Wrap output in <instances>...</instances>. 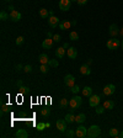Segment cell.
I'll return each instance as SVG.
<instances>
[{
	"label": "cell",
	"mask_w": 123,
	"mask_h": 138,
	"mask_svg": "<svg viewBox=\"0 0 123 138\" xmlns=\"http://www.w3.org/2000/svg\"><path fill=\"white\" fill-rule=\"evenodd\" d=\"M101 134V128L99 126H91L87 128V137L90 138H96Z\"/></svg>",
	"instance_id": "cell-1"
},
{
	"label": "cell",
	"mask_w": 123,
	"mask_h": 138,
	"mask_svg": "<svg viewBox=\"0 0 123 138\" xmlns=\"http://www.w3.org/2000/svg\"><path fill=\"white\" fill-rule=\"evenodd\" d=\"M83 104V99L80 96H73L72 99L69 100V106L72 109H79Z\"/></svg>",
	"instance_id": "cell-2"
},
{
	"label": "cell",
	"mask_w": 123,
	"mask_h": 138,
	"mask_svg": "<svg viewBox=\"0 0 123 138\" xmlns=\"http://www.w3.org/2000/svg\"><path fill=\"white\" fill-rule=\"evenodd\" d=\"M64 84L67 85L68 88H73L74 85H75V78L72 74H67L65 78H64Z\"/></svg>",
	"instance_id": "cell-3"
},
{
	"label": "cell",
	"mask_w": 123,
	"mask_h": 138,
	"mask_svg": "<svg viewBox=\"0 0 123 138\" xmlns=\"http://www.w3.org/2000/svg\"><path fill=\"white\" fill-rule=\"evenodd\" d=\"M47 20H48V25H49L50 28H56L57 26L59 25V22H60V21H59V19H58L57 16H54V15L49 16Z\"/></svg>",
	"instance_id": "cell-4"
},
{
	"label": "cell",
	"mask_w": 123,
	"mask_h": 138,
	"mask_svg": "<svg viewBox=\"0 0 123 138\" xmlns=\"http://www.w3.org/2000/svg\"><path fill=\"white\" fill-rule=\"evenodd\" d=\"M72 1L70 0H59V9L61 11H68L70 9Z\"/></svg>",
	"instance_id": "cell-5"
},
{
	"label": "cell",
	"mask_w": 123,
	"mask_h": 138,
	"mask_svg": "<svg viewBox=\"0 0 123 138\" xmlns=\"http://www.w3.org/2000/svg\"><path fill=\"white\" fill-rule=\"evenodd\" d=\"M75 133H76V137L85 138L86 136H87V129H86V127H84V126H79V127L76 128Z\"/></svg>",
	"instance_id": "cell-6"
},
{
	"label": "cell",
	"mask_w": 123,
	"mask_h": 138,
	"mask_svg": "<svg viewBox=\"0 0 123 138\" xmlns=\"http://www.w3.org/2000/svg\"><path fill=\"white\" fill-rule=\"evenodd\" d=\"M115 91H116V86H115L113 84H108V85H106V86L103 88V94L106 95V96L113 95Z\"/></svg>",
	"instance_id": "cell-7"
},
{
	"label": "cell",
	"mask_w": 123,
	"mask_h": 138,
	"mask_svg": "<svg viewBox=\"0 0 123 138\" xmlns=\"http://www.w3.org/2000/svg\"><path fill=\"white\" fill-rule=\"evenodd\" d=\"M100 101H101V98L99 96V95H91L90 99H89V104H90V106L96 107V106L100 104Z\"/></svg>",
	"instance_id": "cell-8"
},
{
	"label": "cell",
	"mask_w": 123,
	"mask_h": 138,
	"mask_svg": "<svg viewBox=\"0 0 123 138\" xmlns=\"http://www.w3.org/2000/svg\"><path fill=\"white\" fill-rule=\"evenodd\" d=\"M108 33H110V36L111 37H116L117 35H119V30H118V26L116 23H112L110 28H108Z\"/></svg>",
	"instance_id": "cell-9"
},
{
	"label": "cell",
	"mask_w": 123,
	"mask_h": 138,
	"mask_svg": "<svg viewBox=\"0 0 123 138\" xmlns=\"http://www.w3.org/2000/svg\"><path fill=\"white\" fill-rule=\"evenodd\" d=\"M9 16H10V20L14 21V22H17V21H20V20H21V14H20L19 11H16V10L11 11Z\"/></svg>",
	"instance_id": "cell-10"
},
{
	"label": "cell",
	"mask_w": 123,
	"mask_h": 138,
	"mask_svg": "<svg viewBox=\"0 0 123 138\" xmlns=\"http://www.w3.org/2000/svg\"><path fill=\"white\" fill-rule=\"evenodd\" d=\"M67 55L70 58V59H75L76 58V55H78V51L76 48H74V47H69L67 50Z\"/></svg>",
	"instance_id": "cell-11"
},
{
	"label": "cell",
	"mask_w": 123,
	"mask_h": 138,
	"mask_svg": "<svg viewBox=\"0 0 123 138\" xmlns=\"http://www.w3.org/2000/svg\"><path fill=\"white\" fill-rule=\"evenodd\" d=\"M67 123L68 122L65 120H58L57 121V128L60 131V132H65V129H67Z\"/></svg>",
	"instance_id": "cell-12"
},
{
	"label": "cell",
	"mask_w": 123,
	"mask_h": 138,
	"mask_svg": "<svg viewBox=\"0 0 123 138\" xmlns=\"http://www.w3.org/2000/svg\"><path fill=\"white\" fill-rule=\"evenodd\" d=\"M53 38H48L47 37V39H45L43 42H42V47L45 48V50H50L52 47H53Z\"/></svg>",
	"instance_id": "cell-13"
},
{
	"label": "cell",
	"mask_w": 123,
	"mask_h": 138,
	"mask_svg": "<svg viewBox=\"0 0 123 138\" xmlns=\"http://www.w3.org/2000/svg\"><path fill=\"white\" fill-rule=\"evenodd\" d=\"M80 73L83 74V75H90L91 74V69H90L89 64H83V66L80 67Z\"/></svg>",
	"instance_id": "cell-14"
},
{
	"label": "cell",
	"mask_w": 123,
	"mask_h": 138,
	"mask_svg": "<svg viewBox=\"0 0 123 138\" xmlns=\"http://www.w3.org/2000/svg\"><path fill=\"white\" fill-rule=\"evenodd\" d=\"M58 27L60 28V30H69V28L72 27V21H67V20L60 21L59 25H58Z\"/></svg>",
	"instance_id": "cell-15"
},
{
	"label": "cell",
	"mask_w": 123,
	"mask_h": 138,
	"mask_svg": "<svg viewBox=\"0 0 123 138\" xmlns=\"http://www.w3.org/2000/svg\"><path fill=\"white\" fill-rule=\"evenodd\" d=\"M15 136H16L17 138H27L28 133H27V131H26L25 128H20V129L15 133Z\"/></svg>",
	"instance_id": "cell-16"
},
{
	"label": "cell",
	"mask_w": 123,
	"mask_h": 138,
	"mask_svg": "<svg viewBox=\"0 0 123 138\" xmlns=\"http://www.w3.org/2000/svg\"><path fill=\"white\" fill-rule=\"evenodd\" d=\"M38 61L41 64H48V62H49V57L45 53H42V54H39L38 57Z\"/></svg>",
	"instance_id": "cell-17"
},
{
	"label": "cell",
	"mask_w": 123,
	"mask_h": 138,
	"mask_svg": "<svg viewBox=\"0 0 123 138\" xmlns=\"http://www.w3.org/2000/svg\"><path fill=\"white\" fill-rule=\"evenodd\" d=\"M56 55H57V58H63L64 55H65V48L64 47H58L56 51Z\"/></svg>",
	"instance_id": "cell-18"
},
{
	"label": "cell",
	"mask_w": 123,
	"mask_h": 138,
	"mask_svg": "<svg viewBox=\"0 0 123 138\" xmlns=\"http://www.w3.org/2000/svg\"><path fill=\"white\" fill-rule=\"evenodd\" d=\"M103 107H105L106 110H112V109L115 107V101H113V100H106V101L103 102Z\"/></svg>",
	"instance_id": "cell-19"
},
{
	"label": "cell",
	"mask_w": 123,
	"mask_h": 138,
	"mask_svg": "<svg viewBox=\"0 0 123 138\" xmlns=\"http://www.w3.org/2000/svg\"><path fill=\"white\" fill-rule=\"evenodd\" d=\"M85 120H86L85 113H79V115L75 116V122L76 123H83V122H85Z\"/></svg>",
	"instance_id": "cell-20"
},
{
	"label": "cell",
	"mask_w": 123,
	"mask_h": 138,
	"mask_svg": "<svg viewBox=\"0 0 123 138\" xmlns=\"http://www.w3.org/2000/svg\"><path fill=\"white\" fill-rule=\"evenodd\" d=\"M39 16L42 17V19H48L49 17V11L47 10V9H39Z\"/></svg>",
	"instance_id": "cell-21"
},
{
	"label": "cell",
	"mask_w": 123,
	"mask_h": 138,
	"mask_svg": "<svg viewBox=\"0 0 123 138\" xmlns=\"http://www.w3.org/2000/svg\"><path fill=\"white\" fill-rule=\"evenodd\" d=\"M64 120H65L68 123H74V122H75V116H74L72 112H69V113L65 115V118H64Z\"/></svg>",
	"instance_id": "cell-22"
},
{
	"label": "cell",
	"mask_w": 123,
	"mask_h": 138,
	"mask_svg": "<svg viewBox=\"0 0 123 138\" xmlns=\"http://www.w3.org/2000/svg\"><path fill=\"white\" fill-rule=\"evenodd\" d=\"M83 95H84V96L90 98V96L92 95V89L90 88V86H85V88L83 89Z\"/></svg>",
	"instance_id": "cell-23"
},
{
	"label": "cell",
	"mask_w": 123,
	"mask_h": 138,
	"mask_svg": "<svg viewBox=\"0 0 123 138\" xmlns=\"http://www.w3.org/2000/svg\"><path fill=\"white\" fill-rule=\"evenodd\" d=\"M68 105H69V101L67 100V98L60 99V101H59V106H60V109H67Z\"/></svg>",
	"instance_id": "cell-24"
},
{
	"label": "cell",
	"mask_w": 123,
	"mask_h": 138,
	"mask_svg": "<svg viewBox=\"0 0 123 138\" xmlns=\"http://www.w3.org/2000/svg\"><path fill=\"white\" fill-rule=\"evenodd\" d=\"M69 38L72 39V41H78V39H79L78 32H75V31H72V32L69 33Z\"/></svg>",
	"instance_id": "cell-25"
},
{
	"label": "cell",
	"mask_w": 123,
	"mask_h": 138,
	"mask_svg": "<svg viewBox=\"0 0 123 138\" xmlns=\"http://www.w3.org/2000/svg\"><path fill=\"white\" fill-rule=\"evenodd\" d=\"M49 113H50V110L48 109V107H45V109H41V115H42L43 117L49 116Z\"/></svg>",
	"instance_id": "cell-26"
},
{
	"label": "cell",
	"mask_w": 123,
	"mask_h": 138,
	"mask_svg": "<svg viewBox=\"0 0 123 138\" xmlns=\"http://www.w3.org/2000/svg\"><path fill=\"white\" fill-rule=\"evenodd\" d=\"M108 134H110L111 137H118L119 132H118L117 128H111V129H110V132H108Z\"/></svg>",
	"instance_id": "cell-27"
},
{
	"label": "cell",
	"mask_w": 123,
	"mask_h": 138,
	"mask_svg": "<svg viewBox=\"0 0 123 138\" xmlns=\"http://www.w3.org/2000/svg\"><path fill=\"white\" fill-rule=\"evenodd\" d=\"M119 46H121L119 39H112V50H117Z\"/></svg>",
	"instance_id": "cell-28"
},
{
	"label": "cell",
	"mask_w": 123,
	"mask_h": 138,
	"mask_svg": "<svg viewBox=\"0 0 123 138\" xmlns=\"http://www.w3.org/2000/svg\"><path fill=\"white\" fill-rule=\"evenodd\" d=\"M7 19H10V16L7 15V12L1 11V12H0V20H1V21H6Z\"/></svg>",
	"instance_id": "cell-29"
},
{
	"label": "cell",
	"mask_w": 123,
	"mask_h": 138,
	"mask_svg": "<svg viewBox=\"0 0 123 138\" xmlns=\"http://www.w3.org/2000/svg\"><path fill=\"white\" fill-rule=\"evenodd\" d=\"M65 136H67L68 138H74L75 136H76V133H75L74 129H68L67 133H65Z\"/></svg>",
	"instance_id": "cell-30"
},
{
	"label": "cell",
	"mask_w": 123,
	"mask_h": 138,
	"mask_svg": "<svg viewBox=\"0 0 123 138\" xmlns=\"http://www.w3.org/2000/svg\"><path fill=\"white\" fill-rule=\"evenodd\" d=\"M48 66L53 67V68H57V67L59 66V63H58V61H57V59H49V62H48Z\"/></svg>",
	"instance_id": "cell-31"
},
{
	"label": "cell",
	"mask_w": 123,
	"mask_h": 138,
	"mask_svg": "<svg viewBox=\"0 0 123 138\" xmlns=\"http://www.w3.org/2000/svg\"><path fill=\"white\" fill-rule=\"evenodd\" d=\"M105 110H106V109H105V107H103V106H96V113H97V115H102V113H103V112H105Z\"/></svg>",
	"instance_id": "cell-32"
},
{
	"label": "cell",
	"mask_w": 123,
	"mask_h": 138,
	"mask_svg": "<svg viewBox=\"0 0 123 138\" xmlns=\"http://www.w3.org/2000/svg\"><path fill=\"white\" fill-rule=\"evenodd\" d=\"M10 110V106L5 105V104H1V113H5V112H9Z\"/></svg>",
	"instance_id": "cell-33"
},
{
	"label": "cell",
	"mask_w": 123,
	"mask_h": 138,
	"mask_svg": "<svg viewBox=\"0 0 123 138\" xmlns=\"http://www.w3.org/2000/svg\"><path fill=\"white\" fill-rule=\"evenodd\" d=\"M46 127H47V126H46V123H43V122H39V123H37V126H36L37 131H43Z\"/></svg>",
	"instance_id": "cell-34"
},
{
	"label": "cell",
	"mask_w": 123,
	"mask_h": 138,
	"mask_svg": "<svg viewBox=\"0 0 123 138\" xmlns=\"http://www.w3.org/2000/svg\"><path fill=\"white\" fill-rule=\"evenodd\" d=\"M39 70L43 73V74L48 73V67H47V64H41V67H39Z\"/></svg>",
	"instance_id": "cell-35"
},
{
	"label": "cell",
	"mask_w": 123,
	"mask_h": 138,
	"mask_svg": "<svg viewBox=\"0 0 123 138\" xmlns=\"http://www.w3.org/2000/svg\"><path fill=\"white\" fill-rule=\"evenodd\" d=\"M23 42H25V38H23L22 36H19V37L16 38V44L17 46H22Z\"/></svg>",
	"instance_id": "cell-36"
},
{
	"label": "cell",
	"mask_w": 123,
	"mask_h": 138,
	"mask_svg": "<svg viewBox=\"0 0 123 138\" xmlns=\"http://www.w3.org/2000/svg\"><path fill=\"white\" fill-rule=\"evenodd\" d=\"M19 89H20V91H21L22 94H28V91H30L28 86H25V85H22L21 88H19Z\"/></svg>",
	"instance_id": "cell-37"
},
{
	"label": "cell",
	"mask_w": 123,
	"mask_h": 138,
	"mask_svg": "<svg viewBox=\"0 0 123 138\" xmlns=\"http://www.w3.org/2000/svg\"><path fill=\"white\" fill-rule=\"evenodd\" d=\"M26 117H27V113H26L25 111H20V112H19V118L23 120V118H26Z\"/></svg>",
	"instance_id": "cell-38"
},
{
	"label": "cell",
	"mask_w": 123,
	"mask_h": 138,
	"mask_svg": "<svg viewBox=\"0 0 123 138\" xmlns=\"http://www.w3.org/2000/svg\"><path fill=\"white\" fill-rule=\"evenodd\" d=\"M79 91H80V88H79L78 85H74L73 88H72V93L73 94H78Z\"/></svg>",
	"instance_id": "cell-39"
},
{
	"label": "cell",
	"mask_w": 123,
	"mask_h": 138,
	"mask_svg": "<svg viewBox=\"0 0 123 138\" xmlns=\"http://www.w3.org/2000/svg\"><path fill=\"white\" fill-rule=\"evenodd\" d=\"M23 70H25L26 73H31V72H32V67L30 66V64H27V66L23 67Z\"/></svg>",
	"instance_id": "cell-40"
},
{
	"label": "cell",
	"mask_w": 123,
	"mask_h": 138,
	"mask_svg": "<svg viewBox=\"0 0 123 138\" xmlns=\"http://www.w3.org/2000/svg\"><path fill=\"white\" fill-rule=\"evenodd\" d=\"M60 35H58V33H56V35H54V36H53V41H54V42H60Z\"/></svg>",
	"instance_id": "cell-41"
},
{
	"label": "cell",
	"mask_w": 123,
	"mask_h": 138,
	"mask_svg": "<svg viewBox=\"0 0 123 138\" xmlns=\"http://www.w3.org/2000/svg\"><path fill=\"white\" fill-rule=\"evenodd\" d=\"M76 3H78L79 5H86V3H87V0H78V1H76Z\"/></svg>",
	"instance_id": "cell-42"
},
{
	"label": "cell",
	"mask_w": 123,
	"mask_h": 138,
	"mask_svg": "<svg viewBox=\"0 0 123 138\" xmlns=\"http://www.w3.org/2000/svg\"><path fill=\"white\" fill-rule=\"evenodd\" d=\"M106 46H107V48H108V50H112V39H108V41H107Z\"/></svg>",
	"instance_id": "cell-43"
},
{
	"label": "cell",
	"mask_w": 123,
	"mask_h": 138,
	"mask_svg": "<svg viewBox=\"0 0 123 138\" xmlns=\"http://www.w3.org/2000/svg\"><path fill=\"white\" fill-rule=\"evenodd\" d=\"M16 85H17V88H21V86L23 85V82H22V80H17V82H16Z\"/></svg>",
	"instance_id": "cell-44"
},
{
	"label": "cell",
	"mask_w": 123,
	"mask_h": 138,
	"mask_svg": "<svg viewBox=\"0 0 123 138\" xmlns=\"http://www.w3.org/2000/svg\"><path fill=\"white\" fill-rule=\"evenodd\" d=\"M53 36H54V35L52 32H47V37H48V38H53Z\"/></svg>",
	"instance_id": "cell-45"
},
{
	"label": "cell",
	"mask_w": 123,
	"mask_h": 138,
	"mask_svg": "<svg viewBox=\"0 0 123 138\" xmlns=\"http://www.w3.org/2000/svg\"><path fill=\"white\" fill-rule=\"evenodd\" d=\"M22 68H23V67L21 66V64H17V66H16V70H17V72H19V70H21Z\"/></svg>",
	"instance_id": "cell-46"
},
{
	"label": "cell",
	"mask_w": 123,
	"mask_h": 138,
	"mask_svg": "<svg viewBox=\"0 0 123 138\" xmlns=\"http://www.w3.org/2000/svg\"><path fill=\"white\" fill-rule=\"evenodd\" d=\"M63 47H64V48H65V50H68V48H69V47H70V46H69V43H67V42H65V43L63 44Z\"/></svg>",
	"instance_id": "cell-47"
},
{
	"label": "cell",
	"mask_w": 123,
	"mask_h": 138,
	"mask_svg": "<svg viewBox=\"0 0 123 138\" xmlns=\"http://www.w3.org/2000/svg\"><path fill=\"white\" fill-rule=\"evenodd\" d=\"M7 10H10V12H11V11H14L15 9H14V6H12V5H10V6H9V9H7Z\"/></svg>",
	"instance_id": "cell-48"
},
{
	"label": "cell",
	"mask_w": 123,
	"mask_h": 138,
	"mask_svg": "<svg viewBox=\"0 0 123 138\" xmlns=\"http://www.w3.org/2000/svg\"><path fill=\"white\" fill-rule=\"evenodd\" d=\"M75 25H76V20H73L72 21V26H75Z\"/></svg>",
	"instance_id": "cell-49"
},
{
	"label": "cell",
	"mask_w": 123,
	"mask_h": 138,
	"mask_svg": "<svg viewBox=\"0 0 123 138\" xmlns=\"http://www.w3.org/2000/svg\"><path fill=\"white\" fill-rule=\"evenodd\" d=\"M118 137H119V138H123V131H122V132H119V134H118Z\"/></svg>",
	"instance_id": "cell-50"
},
{
	"label": "cell",
	"mask_w": 123,
	"mask_h": 138,
	"mask_svg": "<svg viewBox=\"0 0 123 138\" xmlns=\"http://www.w3.org/2000/svg\"><path fill=\"white\" fill-rule=\"evenodd\" d=\"M52 15H54V11H53V10H49V16H52Z\"/></svg>",
	"instance_id": "cell-51"
},
{
	"label": "cell",
	"mask_w": 123,
	"mask_h": 138,
	"mask_svg": "<svg viewBox=\"0 0 123 138\" xmlns=\"http://www.w3.org/2000/svg\"><path fill=\"white\" fill-rule=\"evenodd\" d=\"M76 110V109H72V107H70V110H69V112H72V113H74V111Z\"/></svg>",
	"instance_id": "cell-52"
},
{
	"label": "cell",
	"mask_w": 123,
	"mask_h": 138,
	"mask_svg": "<svg viewBox=\"0 0 123 138\" xmlns=\"http://www.w3.org/2000/svg\"><path fill=\"white\" fill-rule=\"evenodd\" d=\"M119 35H121V37H123V28L119 31Z\"/></svg>",
	"instance_id": "cell-53"
},
{
	"label": "cell",
	"mask_w": 123,
	"mask_h": 138,
	"mask_svg": "<svg viewBox=\"0 0 123 138\" xmlns=\"http://www.w3.org/2000/svg\"><path fill=\"white\" fill-rule=\"evenodd\" d=\"M5 1H7V3H10V1H12V0H5Z\"/></svg>",
	"instance_id": "cell-54"
},
{
	"label": "cell",
	"mask_w": 123,
	"mask_h": 138,
	"mask_svg": "<svg viewBox=\"0 0 123 138\" xmlns=\"http://www.w3.org/2000/svg\"><path fill=\"white\" fill-rule=\"evenodd\" d=\"M121 46H122V50H123V41H122V43H121Z\"/></svg>",
	"instance_id": "cell-55"
},
{
	"label": "cell",
	"mask_w": 123,
	"mask_h": 138,
	"mask_svg": "<svg viewBox=\"0 0 123 138\" xmlns=\"http://www.w3.org/2000/svg\"><path fill=\"white\" fill-rule=\"evenodd\" d=\"M70 1H78V0H70Z\"/></svg>",
	"instance_id": "cell-56"
}]
</instances>
